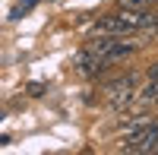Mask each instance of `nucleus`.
<instances>
[{
    "label": "nucleus",
    "instance_id": "obj_2",
    "mask_svg": "<svg viewBox=\"0 0 158 155\" xmlns=\"http://www.w3.org/2000/svg\"><path fill=\"white\" fill-rule=\"evenodd\" d=\"M123 152L130 155H146V152H158V117L149 120L146 127H139V130L127 139V146Z\"/></svg>",
    "mask_w": 158,
    "mask_h": 155
},
{
    "label": "nucleus",
    "instance_id": "obj_5",
    "mask_svg": "<svg viewBox=\"0 0 158 155\" xmlns=\"http://www.w3.org/2000/svg\"><path fill=\"white\" fill-rule=\"evenodd\" d=\"M149 79H158V60H155L152 67H149Z\"/></svg>",
    "mask_w": 158,
    "mask_h": 155
},
{
    "label": "nucleus",
    "instance_id": "obj_1",
    "mask_svg": "<svg viewBox=\"0 0 158 155\" xmlns=\"http://www.w3.org/2000/svg\"><path fill=\"white\" fill-rule=\"evenodd\" d=\"M104 95H108L114 111H120L127 101L136 98V73H123V76H117V79H111L104 86Z\"/></svg>",
    "mask_w": 158,
    "mask_h": 155
},
{
    "label": "nucleus",
    "instance_id": "obj_3",
    "mask_svg": "<svg viewBox=\"0 0 158 155\" xmlns=\"http://www.w3.org/2000/svg\"><path fill=\"white\" fill-rule=\"evenodd\" d=\"M117 6L120 10H149V6H155V0H117Z\"/></svg>",
    "mask_w": 158,
    "mask_h": 155
},
{
    "label": "nucleus",
    "instance_id": "obj_4",
    "mask_svg": "<svg viewBox=\"0 0 158 155\" xmlns=\"http://www.w3.org/2000/svg\"><path fill=\"white\" fill-rule=\"evenodd\" d=\"M29 95H41V82H32L29 86Z\"/></svg>",
    "mask_w": 158,
    "mask_h": 155
}]
</instances>
